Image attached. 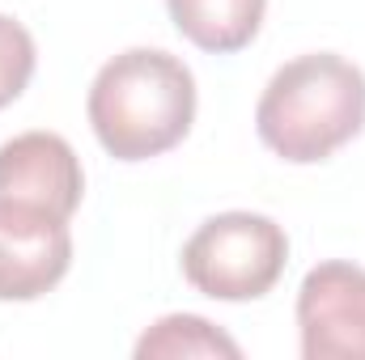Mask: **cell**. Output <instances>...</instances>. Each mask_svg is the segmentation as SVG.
Here are the masks:
<instances>
[{
  "label": "cell",
  "instance_id": "cell-4",
  "mask_svg": "<svg viewBox=\"0 0 365 360\" xmlns=\"http://www.w3.org/2000/svg\"><path fill=\"white\" fill-rule=\"evenodd\" d=\"M297 339L306 360H365V268L327 259L306 271Z\"/></svg>",
  "mask_w": 365,
  "mask_h": 360
},
{
  "label": "cell",
  "instance_id": "cell-5",
  "mask_svg": "<svg viewBox=\"0 0 365 360\" xmlns=\"http://www.w3.org/2000/svg\"><path fill=\"white\" fill-rule=\"evenodd\" d=\"M86 195V170L56 132H21L0 144V203H21L73 221Z\"/></svg>",
  "mask_w": 365,
  "mask_h": 360
},
{
  "label": "cell",
  "instance_id": "cell-1",
  "mask_svg": "<svg viewBox=\"0 0 365 360\" xmlns=\"http://www.w3.org/2000/svg\"><path fill=\"white\" fill-rule=\"evenodd\" d=\"M86 115L115 162L162 157L179 149L195 123V77L162 47H128L98 68Z\"/></svg>",
  "mask_w": 365,
  "mask_h": 360
},
{
  "label": "cell",
  "instance_id": "cell-3",
  "mask_svg": "<svg viewBox=\"0 0 365 360\" xmlns=\"http://www.w3.org/2000/svg\"><path fill=\"white\" fill-rule=\"evenodd\" d=\"M182 280L212 301H259L289 263V238L264 212H217L182 242Z\"/></svg>",
  "mask_w": 365,
  "mask_h": 360
},
{
  "label": "cell",
  "instance_id": "cell-2",
  "mask_svg": "<svg viewBox=\"0 0 365 360\" xmlns=\"http://www.w3.org/2000/svg\"><path fill=\"white\" fill-rule=\"evenodd\" d=\"M365 127V73L336 51H306L280 64L255 102L264 149L289 166H319Z\"/></svg>",
  "mask_w": 365,
  "mask_h": 360
},
{
  "label": "cell",
  "instance_id": "cell-8",
  "mask_svg": "<svg viewBox=\"0 0 365 360\" xmlns=\"http://www.w3.org/2000/svg\"><path fill=\"white\" fill-rule=\"evenodd\" d=\"M179 356H230L238 360L242 348L217 331L200 314H166L158 318L140 339H136V360H179Z\"/></svg>",
  "mask_w": 365,
  "mask_h": 360
},
{
  "label": "cell",
  "instance_id": "cell-6",
  "mask_svg": "<svg viewBox=\"0 0 365 360\" xmlns=\"http://www.w3.org/2000/svg\"><path fill=\"white\" fill-rule=\"evenodd\" d=\"M73 268L68 221L0 203V301H38Z\"/></svg>",
  "mask_w": 365,
  "mask_h": 360
},
{
  "label": "cell",
  "instance_id": "cell-9",
  "mask_svg": "<svg viewBox=\"0 0 365 360\" xmlns=\"http://www.w3.org/2000/svg\"><path fill=\"white\" fill-rule=\"evenodd\" d=\"M34 64H38V51H34L30 30L17 17L0 13V110L26 93L30 77H34Z\"/></svg>",
  "mask_w": 365,
  "mask_h": 360
},
{
  "label": "cell",
  "instance_id": "cell-7",
  "mask_svg": "<svg viewBox=\"0 0 365 360\" xmlns=\"http://www.w3.org/2000/svg\"><path fill=\"white\" fill-rule=\"evenodd\" d=\"M182 38L208 55H234L255 43L268 0H166Z\"/></svg>",
  "mask_w": 365,
  "mask_h": 360
}]
</instances>
